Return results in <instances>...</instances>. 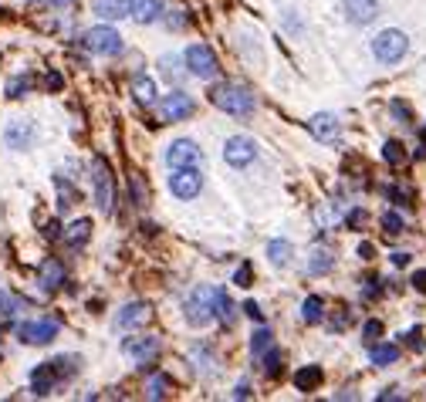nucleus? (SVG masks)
<instances>
[{"label": "nucleus", "mask_w": 426, "mask_h": 402, "mask_svg": "<svg viewBox=\"0 0 426 402\" xmlns=\"http://www.w3.org/2000/svg\"><path fill=\"white\" fill-rule=\"evenodd\" d=\"M210 101L216 105V108H223L227 115H250V108H254L250 92H247V88H240V85H230V81L213 85V88H210Z\"/></svg>", "instance_id": "1"}, {"label": "nucleus", "mask_w": 426, "mask_h": 402, "mask_svg": "<svg viewBox=\"0 0 426 402\" xmlns=\"http://www.w3.org/2000/svg\"><path fill=\"white\" fill-rule=\"evenodd\" d=\"M406 48H409V41H406L402 31H382V34L373 41V54L382 61V65H396V61H402Z\"/></svg>", "instance_id": "2"}, {"label": "nucleus", "mask_w": 426, "mask_h": 402, "mask_svg": "<svg viewBox=\"0 0 426 402\" xmlns=\"http://www.w3.org/2000/svg\"><path fill=\"white\" fill-rule=\"evenodd\" d=\"M92 173H95L92 179H95V200H99V210L112 213V210H115V176H112L108 162L105 159H95Z\"/></svg>", "instance_id": "3"}, {"label": "nucleus", "mask_w": 426, "mask_h": 402, "mask_svg": "<svg viewBox=\"0 0 426 402\" xmlns=\"http://www.w3.org/2000/svg\"><path fill=\"white\" fill-rule=\"evenodd\" d=\"M85 48L95 51V54H119L122 51V37H119V31L115 27H92V31H85Z\"/></svg>", "instance_id": "4"}, {"label": "nucleus", "mask_w": 426, "mask_h": 402, "mask_svg": "<svg viewBox=\"0 0 426 402\" xmlns=\"http://www.w3.org/2000/svg\"><path fill=\"white\" fill-rule=\"evenodd\" d=\"M169 190H173V196H180V200H193V196L203 190V176H200V169H196V166H189V169H173V176H169Z\"/></svg>", "instance_id": "5"}, {"label": "nucleus", "mask_w": 426, "mask_h": 402, "mask_svg": "<svg viewBox=\"0 0 426 402\" xmlns=\"http://www.w3.org/2000/svg\"><path fill=\"white\" fill-rule=\"evenodd\" d=\"M189 65V72L196 78H213L216 72H220V65H216V54H213L207 44H193V48H187V58H183Z\"/></svg>", "instance_id": "6"}, {"label": "nucleus", "mask_w": 426, "mask_h": 402, "mask_svg": "<svg viewBox=\"0 0 426 402\" xmlns=\"http://www.w3.org/2000/svg\"><path fill=\"white\" fill-rule=\"evenodd\" d=\"M58 321L54 318H44V321H24V325L17 328V338L27 342V345H48L54 335H58Z\"/></svg>", "instance_id": "7"}, {"label": "nucleus", "mask_w": 426, "mask_h": 402, "mask_svg": "<svg viewBox=\"0 0 426 402\" xmlns=\"http://www.w3.org/2000/svg\"><path fill=\"white\" fill-rule=\"evenodd\" d=\"M189 112H193V99H189L187 92H169V95L160 101L162 122H180V119H187Z\"/></svg>", "instance_id": "8"}, {"label": "nucleus", "mask_w": 426, "mask_h": 402, "mask_svg": "<svg viewBox=\"0 0 426 402\" xmlns=\"http://www.w3.org/2000/svg\"><path fill=\"white\" fill-rule=\"evenodd\" d=\"M210 291L213 287H200V291H193L187 301V321L189 325H207L213 318V308H210Z\"/></svg>", "instance_id": "9"}, {"label": "nucleus", "mask_w": 426, "mask_h": 402, "mask_svg": "<svg viewBox=\"0 0 426 402\" xmlns=\"http://www.w3.org/2000/svg\"><path fill=\"white\" fill-rule=\"evenodd\" d=\"M166 162H169L173 169H189V166H200V149H196V142H189V139L173 142V146H169V152H166Z\"/></svg>", "instance_id": "10"}, {"label": "nucleus", "mask_w": 426, "mask_h": 402, "mask_svg": "<svg viewBox=\"0 0 426 402\" xmlns=\"http://www.w3.org/2000/svg\"><path fill=\"white\" fill-rule=\"evenodd\" d=\"M257 156V146H254V139H247V135H234L230 142H227V149H223V159L230 162V166H247L250 159Z\"/></svg>", "instance_id": "11"}, {"label": "nucleus", "mask_w": 426, "mask_h": 402, "mask_svg": "<svg viewBox=\"0 0 426 402\" xmlns=\"http://www.w3.org/2000/svg\"><path fill=\"white\" fill-rule=\"evenodd\" d=\"M162 342L160 338H149V335H142V338H126V345H122V352L135 358V362H153L156 355H160Z\"/></svg>", "instance_id": "12"}, {"label": "nucleus", "mask_w": 426, "mask_h": 402, "mask_svg": "<svg viewBox=\"0 0 426 402\" xmlns=\"http://www.w3.org/2000/svg\"><path fill=\"white\" fill-rule=\"evenodd\" d=\"M153 321V308L146 301H135V304H126L122 315H119V328L122 331H133V328H142Z\"/></svg>", "instance_id": "13"}, {"label": "nucleus", "mask_w": 426, "mask_h": 402, "mask_svg": "<svg viewBox=\"0 0 426 402\" xmlns=\"http://www.w3.org/2000/svg\"><path fill=\"white\" fill-rule=\"evenodd\" d=\"M58 382H61V378L54 372V365L44 362V365H37V369L31 372V392H34V396H51V389Z\"/></svg>", "instance_id": "14"}, {"label": "nucleus", "mask_w": 426, "mask_h": 402, "mask_svg": "<svg viewBox=\"0 0 426 402\" xmlns=\"http://www.w3.org/2000/svg\"><path fill=\"white\" fill-rule=\"evenodd\" d=\"M379 14V0H346V17L352 24H369Z\"/></svg>", "instance_id": "15"}, {"label": "nucleus", "mask_w": 426, "mask_h": 402, "mask_svg": "<svg viewBox=\"0 0 426 402\" xmlns=\"http://www.w3.org/2000/svg\"><path fill=\"white\" fill-rule=\"evenodd\" d=\"M129 17L139 24H153L162 17V0H129Z\"/></svg>", "instance_id": "16"}, {"label": "nucleus", "mask_w": 426, "mask_h": 402, "mask_svg": "<svg viewBox=\"0 0 426 402\" xmlns=\"http://www.w3.org/2000/svg\"><path fill=\"white\" fill-rule=\"evenodd\" d=\"M37 284L44 287V291H58L61 284H65V264L61 260H44L41 264V271H37Z\"/></svg>", "instance_id": "17"}, {"label": "nucleus", "mask_w": 426, "mask_h": 402, "mask_svg": "<svg viewBox=\"0 0 426 402\" xmlns=\"http://www.w3.org/2000/svg\"><path fill=\"white\" fill-rule=\"evenodd\" d=\"M3 139H7V146H10V149H27V146H31V139H34V126L24 122V119H17V122H10V126H7Z\"/></svg>", "instance_id": "18"}, {"label": "nucleus", "mask_w": 426, "mask_h": 402, "mask_svg": "<svg viewBox=\"0 0 426 402\" xmlns=\"http://www.w3.org/2000/svg\"><path fill=\"white\" fill-rule=\"evenodd\" d=\"M210 308H213V318H220L223 325H230L234 321V304H230V298H227V291L223 287H213L210 291Z\"/></svg>", "instance_id": "19"}, {"label": "nucleus", "mask_w": 426, "mask_h": 402, "mask_svg": "<svg viewBox=\"0 0 426 402\" xmlns=\"http://www.w3.org/2000/svg\"><path fill=\"white\" fill-rule=\"evenodd\" d=\"M308 126H312V135L321 139V142H332V139L339 135V122H335V115H315Z\"/></svg>", "instance_id": "20"}, {"label": "nucleus", "mask_w": 426, "mask_h": 402, "mask_svg": "<svg viewBox=\"0 0 426 402\" xmlns=\"http://www.w3.org/2000/svg\"><path fill=\"white\" fill-rule=\"evenodd\" d=\"M92 3H95V14H102L105 21L129 17V0H92Z\"/></svg>", "instance_id": "21"}, {"label": "nucleus", "mask_w": 426, "mask_h": 402, "mask_svg": "<svg viewBox=\"0 0 426 402\" xmlns=\"http://www.w3.org/2000/svg\"><path fill=\"white\" fill-rule=\"evenodd\" d=\"M315 385H321V365H305L294 372V389L298 392H312Z\"/></svg>", "instance_id": "22"}, {"label": "nucleus", "mask_w": 426, "mask_h": 402, "mask_svg": "<svg viewBox=\"0 0 426 402\" xmlns=\"http://www.w3.org/2000/svg\"><path fill=\"white\" fill-rule=\"evenodd\" d=\"M88 237H92V220H88V217L75 220V224L68 226V233H65V240H68L71 247H81V244H88Z\"/></svg>", "instance_id": "23"}, {"label": "nucleus", "mask_w": 426, "mask_h": 402, "mask_svg": "<svg viewBox=\"0 0 426 402\" xmlns=\"http://www.w3.org/2000/svg\"><path fill=\"white\" fill-rule=\"evenodd\" d=\"M54 186H58V206H61V210H71V206L81 200L78 190H75V186H71V183H68L65 176L54 179Z\"/></svg>", "instance_id": "24"}, {"label": "nucleus", "mask_w": 426, "mask_h": 402, "mask_svg": "<svg viewBox=\"0 0 426 402\" xmlns=\"http://www.w3.org/2000/svg\"><path fill=\"white\" fill-rule=\"evenodd\" d=\"M301 318H305L308 325H318L321 318H325V301H321L318 294H312L308 301L301 304Z\"/></svg>", "instance_id": "25"}, {"label": "nucleus", "mask_w": 426, "mask_h": 402, "mask_svg": "<svg viewBox=\"0 0 426 402\" xmlns=\"http://www.w3.org/2000/svg\"><path fill=\"white\" fill-rule=\"evenodd\" d=\"M267 257H271L274 267H284L288 257H291V244H288V240H271V244H267Z\"/></svg>", "instance_id": "26"}, {"label": "nucleus", "mask_w": 426, "mask_h": 402, "mask_svg": "<svg viewBox=\"0 0 426 402\" xmlns=\"http://www.w3.org/2000/svg\"><path fill=\"white\" fill-rule=\"evenodd\" d=\"M369 358H373V365H393V362L400 358V349H396V345H373V349H369Z\"/></svg>", "instance_id": "27"}, {"label": "nucleus", "mask_w": 426, "mask_h": 402, "mask_svg": "<svg viewBox=\"0 0 426 402\" xmlns=\"http://www.w3.org/2000/svg\"><path fill=\"white\" fill-rule=\"evenodd\" d=\"M133 95L139 105H149L153 101V95H156V85L149 81V78H135L133 81Z\"/></svg>", "instance_id": "28"}, {"label": "nucleus", "mask_w": 426, "mask_h": 402, "mask_svg": "<svg viewBox=\"0 0 426 402\" xmlns=\"http://www.w3.org/2000/svg\"><path fill=\"white\" fill-rule=\"evenodd\" d=\"M51 365H54V372H58V378H68V376H75V372H78L81 362L75 358V355H58Z\"/></svg>", "instance_id": "29"}, {"label": "nucleus", "mask_w": 426, "mask_h": 402, "mask_svg": "<svg viewBox=\"0 0 426 402\" xmlns=\"http://www.w3.org/2000/svg\"><path fill=\"white\" fill-rule=\"evenodd\" d=\"M382 159H386L389 166H402V162H406V149H402V142L389 139V142L382 146Z\"/></svg>", "instance_id": "30"}, {"label": "nucleus", "mask_w": 426, "mask_h": 402, "mask_svg": "<svg viewBox=\"0 0 426 402\" xmlns=\"http://www.w3.org/2000/svg\"><path fill=\"white\" fill-rule=\"evenodd\" d=\"M308 271H312V274H328V271H332V253H328V251H315V253H312Z\"/></svg>", "instance_id": "31"}, {"label": "nucleus", "mask_w": 426, "mask_h": 402, "mask_svg": "<svg viewBox=\"0 0 426 402\" xmlns=\"http://www.w3.org/2000/svg\"><path fill=\"white\" fill-rule=\"evenodd\" d=\"M267 349H271V331H267V328H261V331L254 335V342H250V352L261 358V355H264Z\"/></svg>", "instance_id": "32"}, {"label": "nucleus", "mask_w": 426, "mask_h": 402, "mask_svg": "<svg viewBox=\"0 0 426 402\" xmlns=\"http://www.w3.org/2000/svg\"><path fill=\"white\" fill-rule=\"evenodd\" d=\"M281 372V352L278 349H267V355H264V376H278Z\"/></svg>", "instance_id": "33"}, {"label": "nucleus", "mask_w": 426, "mask_h": 402, "mask_svg": "<svg viewBox=\"0 0 426 402\" xmlns=\"http://www.w3.org/2000/svg\"><path fill=\"white\" fill-rule=\"evenodd\" d=\"M146 396H149V399H162V396H166V378H149V385H146Z\"/></svg>", "instance_id": "34"}, {"label": "nucleus", "mask_w": 426, "mask_h": 402, "mask_svg": "<svg viewBox=\"0 0 426 402\" xmlns=\"http://www.w3.org/2000/svg\"><path fill=\"white\" fill-rule=\"evenodd\" d=\"M31 88V78H14L10 85H7V95L10 99H21V92H27Z\"/></svg>", "instance_id": "35"}, {"label": "nucleus", "mask_w": 426, "mask_h": 402, "mask_svg": "<svg viewBox=\"0 0 426 402\" xmlns=\"http://www.w3.org/2000/svg\"><path fill=\"white\" fill-rule=\"evenodd\" d=\"M382 226H386V233H402V217L400 213H386V217H382Z\"/></svg>", "instance_id": "36"}, {"label": "nucleus", "mask_w": 426, "mask_h": 402, "mask_svg": "<svg viewBox=\"0 0 426 402\" xmlns=\"http://www.w3.org/2000/svg\"><path fill=\"white\" fill-rule=\"evenodd\" d=\"M250 277H254V271H250V264H244L237 271V284L240 287H250Z\"/></svg>", "instance_id": "37"}, {"label": "nucleus", "mask_w": 426, "mask_h": 402, "mask_svg": "<svg viewBox=\"0 0 426 402\" xmlns=\"http://www.w3.org/2000/svg\"><path fill=\"white\" fill-rule=\"evenodd\" d=\"M379 335H382V321H366V338H369V342H375Z\"/></svg>", "instance_id": "38"}, {"label": "nucleus", "mask_w": 426, "mask_h": 402, "mask_svg": "<svg viewBox=\"0 0 426 402\" xmlns=\"http://www.w3.org/2000/svg\"><path fill=\"white\" fill-rule=\"evenodd\" d=\"M413 287H416L420 294H426V271H416V274H413Z\"/></svg>", "instance_id": "39"}, {"label": "nucleus", "mask_w": 426, "mask_h": 402, "mask_svg": "<svg viewBox=\"0 0 426 402\" xmlns=\"http://www.w3.org/2000/svg\"><path fill=\"white\" fill-rule=\"evenodd\" d=\"M244 311H247V315H250L254 321H261V318H264V315H261V308H257L254 301H247V304H244Z\"/></svg>", "instance_id": "40"}, {"label": "nucleus", "mask_w": 426, "mask_h": 402, "mask_svg": "<svg viewBox=\"0 0 426 402\" xmlns=\"http://www.w3.org/2000/svg\"><path fill=\"white\" fill-rule=\"evenodd\" d=\"M406 338H409V345H413V349H423V342H420V328H416V331H409Z\"/></svg>", "instance_id": "41"}, {"label": "nucleus", "mask_w": 426, "mask_h": 402, "mask_svg": "<svg viewBox=\"0 0 426 402\" xmlns=\"http://www.w3.org/2000/svg\"><path fill=\"white\" fill-rule=\"evenodd\" d=\"M61 85H65V81H61V75H58V72H51V75H48V88H61Z\"/></svg>", "instance_id": "42"}, {"label": "nucleus", "mask_w": 426, "mask_h": 402, "mask_svg": "<svg viewBox=\"0 0 426 402\" xmlns=\"http://www.w3.org/2000/svg\"><path fill=\"white\" fill-rule=\"evenodd\" d=\"M393 264H396V267H406V264H409V253H393Z\"/></svg>", "instance_id": "43"}, {"label": "nucleus", "mask_w": 426, "mask_h": 402, "mask_svg": "<svg viewBox=\"0 0 426 402\" xmlns=\"http://www.w3.org/2000/svg\"><path fill=\"white\" fill-rule=\"evenodd\" d=\"M234 396H237V399H250V389H247V385L240 382L237 389H234Z\"/></svg>", "instance_id": "44"}, {"label": "nucleus", "mask_w": 426, "mask_h": 402, "mask_svg": "<svg viewBox=\"0 0 426 402\" xmlns=\"http://www.w3.org/2000/svg\"><path fill=\"white\" fill-rule=\"evenodd\" d=\"M44 237H51V240H54V237H58V224H54V220H51V224H48V226H44Z\"/></svg>", "instance_id": "45"}, {"label": "nucleus", "mask_w": 426, "mask_h": 402, "mask_svg": "<svg viewBox=\"0 0 426 402\" xmlns=\"http://www.w3.org/2000/svg\"><path fill=\"white\" fill-rule=\"evenodd\" d=\"M48 3H58V7H68V3H75V0H48Z\"/></svg>", "instance_id": "46"}]
</instances>
